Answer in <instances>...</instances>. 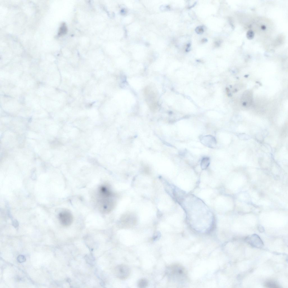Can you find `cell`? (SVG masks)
<instances>
[{
    "instance_id": "6da1fadb",
    "label": "cell",
    "mask_w": 288,
    "mask_h": 288,
    "mask_svg": "<svg viewBox=\"0 0 288 288\" xmlns=\"http://www.w3.org/2000/svg\"><path fill=\"white\" fill-rule=\"evenodd\" d=\"M167 272L171 278L179 284H184L187 280L184 269L181 266L177 265L171 266L168 268Z\"/></svg>"
},
{
    "instance_id": "7a4b0ae2",
    "label": "cell",
    "mask_w": 288,
    "mask_h": 288,
    "mask_svg": "<svg viewBox=\"0 0 288 288\" xmlns=\"http://www.w3.org/2000/svg\"><path fill=\"white\" fill-rule=\"evenodd\" d=\"M115 272L116 276L122 280L126 279L130 276L131 270L128 266L125 264L119 265L115 268Z\"/></svg>"
},
{
    "instance_id": "3957f363",
    "label": "cell",
    "mask_w": 288,
    "mask_h": 288,
    "mask_svg": "<svg viewBox=\"0 0 288 288\" xmlns=\"http://www.w3.org/2000/svg\"><path fill=\"white\" fill-rule=\"evenodd\" d=\"M59 218L61 224L65 226L70 225L73 220L72 214L68 211H64L60 212L59 215Z\"/></svg>"
},
{
    "instance_id": "277c9868",
    "label": "cell",
    "mask_w": 288,
    "mask_h": 288,
    "mask_svg": "<svg viewBox=\"0 0 288 288\" xmlns=\"http://www.w3.org/2000/svg\"><path fill=\"white\" fill-rule=\"evenodd\" d=\"M245 241L251 246L258 248H261L264 245L262 240L256 234H254L247 237L245 239Z\"/></svg>"
},
{
    "instance_id": "5b68a950",
    "label": "cell",
    "mask_w": 288,
    "mask_h": 288,
    "mask_svg": "<svg viewBox=\"0 0 288 288\" xmlns=\"http://www.w3.org/2000/svg\"><path fill=\"white\" fill-rule=\"evenodd\" d=\"M201 142L206 147L215 148L216 147L217 141L215 137L210 135L201 137L200 138Z\"/></svg>"
},
{
    "instance_id": "8992f818",
    "label": "cell",
    "mask_w": 288,
    "mask_h": 288,
    "mask_svg": "<svg viewBox=\"0 0 288 288\" xmlns=\"http://www.w3.org/2000/svg\"><path fill=\"white\" fill-rule=\"evenodd\" d=\"M210 163V158L208 157H205L203 158L201 163V168L203 170H205L209 167Z\"/></svg>"
},
{
    "instance_id": "52a82bcc",
    "label": "cell",
    "mask_w": 288,
    "mask_h": 288,
    "mask_svg": "<svg viewBox=\"0 0 288 288\" xmlns=\"http://www.w3.org/2000/svg\"><path fill=\"white\" fill-rule=\"evenodd\" d=\"M67 29L65 23H63L59 28L58 33V35L59 36H63L67 33Z\"/></svg>"
},
{
    "instance_id": "ba28073f",
    "label": "cell",
    "mask_w": 288,
    "mask_h": 288,
    "mask_svg": "<svg viewBox=\"0 0 288 288\" xmlns=\"http://www.w3.org/2000/svg\"><path fill=\"white\" fill-rule=\"evenodd\" d=\"M148 283L146 279L143 278L140 279L138 283V286L140 288H145L148 285Z\"/></svg>"
},
{
    "instance_id": "9c48e42d",
    "label": "cell",
    "mask_w": 288,
    "mask_h": 288,
    "mask_svg": "<svg viewBox=\"0 0 288 288\" xmlns=\"http://www.w3.org/2000/svg\"><path fill=\"white\" fill-rule=\"evenodd\" d=\"M265 287L268 288H278L279 286L277 283L273 281H269L266 282L265 284Z\"/></svg>"
},
{
    "instance_id": "30bf717a",
    "label": "cell",
    "mask_w": 288,
    "mask_h": 288,
    "mask_svg": "<svg viewBox=\"0 0 288 288\" xmlns=\"http://www.w3.org/2000/svg\"><path fill=\"white\" fill-rule=\"evenodd\" d=\"M195 31L198 34H202L204 31V27L202 26H198L195 29Z\"/></svg>"
},
{
    "instance_id": "8fae6325",
    "label": "cell",
    "mask_w": 288,
    "mask_h": 288,
    "mask_svg": "<svg viewBox=\"0 0 288 288\" xmlns=\"http://www.w3.org/2000/svg\"><path fill=\"white\" fill-rule=\"evenodd\" d=\"M246 37L247 39L251 40L253 39L254 36V33L253 31L249 30L248 31L246 34Z\"/></svg>"
},
{
    "instance_id": "7c38bea8",
    "label": "cell",
    "mask_w": 288,
    "mask_h": 288,
    "mask_svg": "<svg viewBox=\"0 0 288 288\" xmlns=\"http://www.w3.org/2000/svg\"><path fill=\"white\" fill-rule=\"evenodd\" d=\"M17 260L18 262L19 263H24L26 261V258L24 255H20L18 257Z\"/></svg>"
},
{
    "instance_id": "4fadbf2b",
    "label": "cell",
    "mask_w": 288,
    "mask_h": 288,
    "mask_svg": "<svg viewBox=\"0 0 288 288\" xmlns=\"http://www.w3.org/2000/svg\"><path fill=\"white\" fill-rule=\"evenodd\" d=\"M258 229L259 231L260 232H264V227L262 226L261 225H259L258 226Z\"/></svg>"
},
{
    "instance_id": "5bb4252c",
    "label": "cell",
    "mask_w": 288,
    "mask_h": 288,
    "mask_svg": "<svg viewBox=\"0 0 288 288\" xmlns=\"http://www.w3.org/2000/svg\"><path fill=\"white\" fill-rule=\"evenodd\" d=\"M13 225L14 227L15 228L17 227L18 226V223L17 221H15L13 223Z\"/></svg>"
},
{
    "instance_id": "9a60e30c",
    "label": "cell",
    "mask_w": 288,
    "mask_h": 288,
    "mask_svg": "<svg viewBox=\"0 0 288 288\" xmlns=\"http://www.w3.org/2000/svg\"><path fill=\"white\" fill-rule=\"evenodd\" d=\"M215 45L217 47H219L221 44V42L220 41H216L215 43Z\"/></svg>"
},
{
    "instance_id": "2e32d148",
    "label": "cell",
    "mask_w": 288,
    "mask_h": 288,
    "mask_svg": "<svg viewBox=\"0 0 288 288\" xmlns=\"http://www.w3.org/2000/svg\"><path fill=\"white\" fill-rule=\"evenodd\" d=\"M201 41L203 43H207L208 41V40L207 39H206V38H205L203 39Z\"/></svg>"
},
{
    "instance_id": "e0dca14e",
    "label": "cell",
    "mask_w": 288,
    "mask_h": 288,
    "mask_svg": "<svg viewBox=\"0 0 288 288\" xmlns=\"http://www.w3.org/2000/svg\"><path fill=\"white\" fill-rule=\"evenodd\" d=\"M196 4H197V2H195V3L193 5H192V6H191L190 7H189V9H190L192 8H193V7H194L196 5Z\"/></svg>"
},
{
    "instance_id": "ac0fdd59",
    "label": "cell",
    "mask_w": 288,
    "mask_h": 288,
    "mask_svg": "<svg viewBox=\"0 0 288 288\" xmlns=\"http://www.w3.org/2000/svg\"><path fill=\"white\" fill-rule=\"evenodd\" d=\"M266 28V27L265 26L263 25L261 26V29H262L263 30H265Z\"/></svg>"
}]
</instances>
